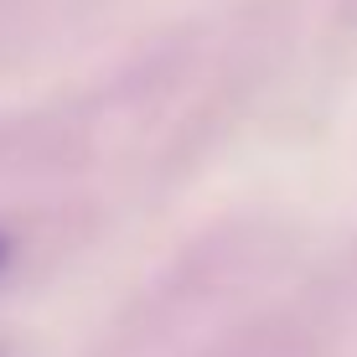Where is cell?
I'll list each match as a JSON object with an SVG mask.
<instances>
[{
  "label": "cell",
  "mask_w": 357,
  "mask_h": 357,
  "mask_svg": "<svg viewBox=\"0 0 357 357\" xmlns=\"http://www.w3.org/2000/svg\"><path fill=\"white\" fill-rule=\"evenodd\" d=\"M10 264V238H0V269Z\"/></svg>",
  "instance_id": "6da1fadb"
}]
</instances>
